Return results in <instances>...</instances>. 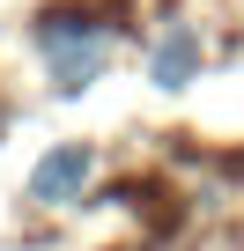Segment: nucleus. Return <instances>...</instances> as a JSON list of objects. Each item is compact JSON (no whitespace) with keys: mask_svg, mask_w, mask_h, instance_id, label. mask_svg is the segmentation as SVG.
<instances>
[{"mask_svg":"<svg viewBox=\"0 0 244 251\" xmlns=\"http://www.w3.org/2000/svg\"><path fill=\"white\" fill-rule=\"evenodd\" d=\"M89 170H96V155H89L81 141H67V148H52V155L30 170V200H37V207H67V200H81Z\"/></svg>","mask_w":244,"mask_h":251,"instance_id":"2","label":"nucleus"},{"mask_svg":"<svg viewBox=\"0 0 244 251\" xmlns=\"http://www.w3.org/2000/svg\"><path fill=\"white\" fill-rule=\"evenodd\" d=\"M192 59H200V45H192L185 30H178V37H163V45H156V81H163V89H178V81L192 74Z\"/></svg>","mask_w":244,"mask_h":251,"instance_id":"3","label":"nucleus"},{"mask_svg":"<svg viewBox=\"0 0 244 251\" xmlns=\"http://www.w3.org/2000/svg\"><path fill=\"white\" fill-rule=\"evenodd\" d=\"M37 45H45L59 89H89L104 74V59H111V30L104 23H81V15H45L37 23Z\"/></svg>","mask_w":244,"mask_h":251,"instance_id":"1","label":"nucleus"}]
</instances>
